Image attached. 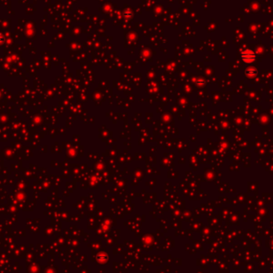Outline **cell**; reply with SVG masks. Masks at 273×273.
I'll use <instances>...</instances> for the list:
<instances>
[{"mask_svg": "<svg viewBox=\"0 0 273 273\" xmlns=\"http://www.w3.org/2000/svg\"><path fill=\"white\" fill-rule=\"evenodd\" d=\"M256 73H257V71H255L254 69H249V70L246 71V74L249 75V76H254V75L256 74Z\"/></svg>", "mask_w": 273, "mask_h": 273, "instance_id": "obj_2", "label": "cell"}, {"mask_svg": "<svg viewBox=\"0 0 273 273\" xmlns=\"http://www.w3.org/2000/svg\"><path fill=\"white\" fill-rule=\"evenodd\" d=\"M241 58H242L243 61H245V62H252L256 59V55H255L254 53L249 51V52H244L243 53L241 54Z\"/></svg>", "mask_w": 273, "mask_h": 273, "instance_id": "obj_1", "label": "cell"}]
</instances>
